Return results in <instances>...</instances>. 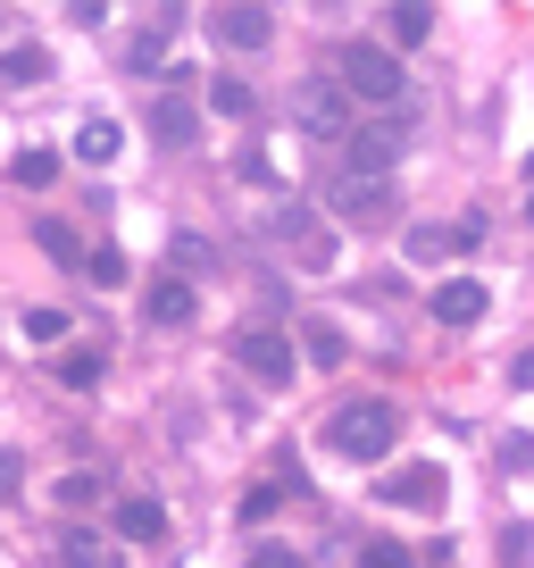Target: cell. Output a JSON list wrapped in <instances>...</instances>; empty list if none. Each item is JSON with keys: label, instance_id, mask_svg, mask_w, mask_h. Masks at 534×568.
Here are the masks:
<instances>
[{"label": "cell", "instance_id": "1", "mask_svg": "<svg viewBox=\"0 0 534 568\" xmlns=\"http://www.w3.org/2000/svg\"><path fill=\"white\" fill-rule=\"evenodd\" d=\"M326 444H335L342 460H384V452L401 444V409L376 402V393L368 402H342L335 418H326Z\"/></svg>", "mask_w": 534, "mask_h": 568}, {"label": "cell", "instance_id": "2", "mask_svg": "<svg viewBox=\"0 0 534 568\" xmlns=\"http://www.w3.org/2000/svg\"><path fill=\"white\" fill-rule=\"evenodd\" d=\"M326 210L351 217V226H384V217L401 210V184H392V176H359V168H335V176H326Z\"/></svg>", "mask_w": 534, "mask_h": 568}, {"label": "cell", "instance_id": "3", "mask_svg": "<svg viewBox=\"0 0 534 568\" xmlns=\"http://www.w3.org/2000/svg\"><path fill=\"white\" fill-rule=\"evenodd\" d=\"M342 92H359L368 109H392L401 101V59L384 42H342Z\"/></svg>", "mask_w": 534, "mask_h": 568}, {"label": "cell", "instance_id": "4", "mask_svg": "<svg viewBox=\"0 0 534 568\" xmlns=\"http://www.w3.org/2000/svg\"><path fill=\"white\" fill-rule=\"evenodd\" d=\"M292 118L318 142H351V101H342V84H326V75H301V84H292Z\"/></svg>", "mask_w": 534, "mask_h": 568}, {"label": "cell", "instance_id": "5", "mask_svg": "<svg viewBox=\"0 0 534 568\" xmlns=\"http://www.w3.org/2000/svg\"><path fill=\"white\" fill-rule=\"evenodd\" d=\"M234 359H243V368L259 376L267 393H285V385H292V343L276 335V326H259V318H250L243 335H234Z\"/></svg>", "mask_w": 534, "mask_h": 568}, {"label": "cell", "instance_id": "6", "mask_svg": "<svg viewBox=\"0 0 534 568\" xmlns=\"http://www.w3.org/2000/svg\"><path fill=\"white\" fill-rule=\"evenodd\" d=\"M151 142H160V151H193V142H201V101L184 84L151 101Z\"/></svg>", "mask_w": 534, "mask_h": 568}, {"label": "cell", "instance_id": "7", "mask_svg": "<svg viewBox=\"0 0 534 568\" xmlns=\"http://www.w3.org/2000/svg\"><path fill=\"white\" fill-rule=\"evenodd\" d=\"M376 494H384V501H401V510H418V518H434V510L451 501V477H443L434 460H418V468H401L392 485H376Z\"/></svg>", "mask_w": 534, "mask_h": 568}, {"label": "cell", "instance_id": "8", "mask_svg": "<svg viewBox=\"0 0 534 568\" xmlns=\"http://www.w3.org/2000/svg\"><path fill=\"white\" fill-rule=\"evenodd\" d=\"M342 168H359V176H392V168H401V125H351Z\"/></svg>", "mask_w": 534, "mask_h": 568}, {"label": "cell", "instance_id": "9", "mask_svg": "<svg viewBox=\"0 0 534 568\" xmlns=\"http://www.w3.org/2000/svg\"><path fill=\"white\" fill-rule=\"evenodd\" d=\"M226 51H267V34H276V18H267L259 0H234V9H217V26H209Z\"/></svg>", "mask_w": 534, "mask_h": 568}, {"label": "cell", "instance_id": "10", "mask_svg": "<svg viewBox=\"0 0 534 568\" xmlns=\"http://www.w3.org/2000/svg\"><path fill=\"white\" fill-rule=\"evenodd\" d=\"M434 318H443V326H476V318H484V284H476V276L434 284Z\"/></svg>", "mask_w": 534, "mask_h": 568}, {"label": "cell", "instance_id": "11", "mask_svg": "<svg viewBox=\"0 0 534 568\" xmlns=\"http://www.w3.org/2000/svg\"><path fill=\"white\" fill-rule=\"evenodd\" d=\"M384 34H392V51H418L434 34V9L427 0H401V9H384Z\"/></svg>", "mask_w": 534, "mask_h": 568}, {"label": "cell", "instance_id": "12", "mask_svg": "<svg viewBox=\"0 0 534 568\" xmlns=\"http://www.w3.org/2000/svg\"><path fill=\"white\" fill-rule=\"evenodd\" d=\"M193 310H201V293H193L184 276H160V284H151V318H160V326H184Z\"/></svg>", "mask_w": 534, "mask_h": 568}, {"label": "cell", "instance_id": "13", "mask_svg": "<svg viewBox=\"0 0 534 568\" xmlns=\"http://www.w3.org/2000/svg\"><path fill=\"white\" fill-rule=\"evenodd\" d=\"M117 535H125V544H160V535H167V510H160L151 494H134V501L117 510Z\"/></svg>", "mask_w": 534, "mask_h": 568}, {"label": "cell", "instance_id": "14", "mask_svg": "<svg viewBox=\"0 0 534 568\" xmlns=\"http://www.w3.org/2000/svg\"><path fill=\"white\" fill-rule=\"evenodd\" d=\"M176 18H184V9H160V26H143V34H134V51H125V68H134V75H151V68L167 59V34H176Z\"/></svg>", "mask_w": 534, "mask_h": 568}, {"label": "cell", "instance_id": "15", "mask_svg": "<svg viewBox=\"0 0 534 568\" xmlns=\"http://www.w3.org/2000/svg\"><path fill=\"white\" fill-rule=\"evenodd\" d=\"M42 75H51V51H42V42H9V51H0V84H42Z\"/></svg>", "mask_w": 534, "mask_h": 568}, {"label": "cell", "instance_id": "16", "mask_svg": "<svg viewBox=\"0 0 534 568\" xmlns=\"http://www.w3.org/2000/svg\"><path fill=\"white\" fill-rule=\"evenodd\" d=\"M117 151H125L117 125H109V118H84V134H75V160H84V168H109Z\"/></svg>", "mask_w": 534, "mask_h": 568}, {"label": "cell", "instance_id": "17", "mask_svg": "<svg viewBox=\"0 0 534 568\" xmlns=\"http://www.w3.org/2000/svg\"><path fill=\"white\" fill-rule=\"evenodd\" d=\"M301 352L318 359V368H342V359H351V343H342L335 318H309V326H301Z\"/></svg>", "mask_w": 534, "mask_h": 568}, {"label": "cell", "instance_id": "18", "mask_svg": "<svg viewBox=\"0 0 534 568\" xmlns=\"http://www.w3.org/2000/svg\"><path fill=\"white\" fill-rule=\"evenodd\" d=\"M59 560H68V568H109V544L92 527H68V535H59Z\"/></svg>", "mask_w": 534, "mask_h": 568}, {"label": "cell", "instance_id": "19", "mask_svg": "<svg viewBox=\"0 0 534 568\" xmlns=\"http://www.w3.org/2000/svg\"><path fill=\"white\" fill-rule=\"evenodd\" d=\"M9 176H18L25 193H51V184H59V151H18V168H9Z\"/></svg>", "mask_w": 534, "mask_h": 568}, {"label": "cell", "instance_id": "20", "mask_svg": "<svg viewBox=\"0 0 534 568\" xmlns=\"http://www.w3.org/2000/svg\"><path fill=\"white\" fill-rule=\"evenodd\" d=\"M34 243L51 251V260H68V267H84V243H75V226H59V217H42L34 226Z\"/></svg>", "mask_w": 534, "mask_h": 568}, {"label": "cell", "instance_id": "21", "mask_svg": "<svg viewBox=\"0 0 534 568\" xmlns=\"http://www.w3.org/2000/svg\"><path fill=\"white\" fill-rule=\"evenodd\" d=\"M209 109H217V118H250V84L217 75V84H209Z\"/></svg>", "mask_w": 534, "mask_h": 568}, {"label": "cell", "instance_id": "22", "mask_svg": "<svg viewBox=\"0 0 534 568\" xmlns=\"http://www.w3.org/2000/svg\"><path fill=\"white\" fill-rule=\"evenodd\" d=\"M59 385H75V393L101 385V359H92V352H68V359H59Z\"/></svg>", "mask_w": 534, "mask_h": 568}, {"label": "cell", "instance_id": "23", "mask_svg": "<svg viewBox=\"0 0 534 568\" xmlns=\"http://www.w3.org/2000/svg\"><path fill=\"white\" fill-rule=\"evenodd\" d=\"M59 501H68V510H84V501H101V477H92V468H75V477H59Z\"/></svg>", "mask_w": 534, "mask_h": 568}, {"label": "cell", "instance_id": "24", "mask_svg": "<svg viewBox=\"0 0 534 568\" xmlns=\"http://www.w3.org/2000/svg\"><path fill=\"white\" fill-rule=\"evenodd\" d=\"M443 251H460V243H451V226H418L410 234V260H443Z\"/></svg>", "mask_w": 534, "mask_h": 568}, {"label": "cell", "instance_id": "25", "mask_svg": "<svg viewBox=\"0 0 534 568\" xmlns=\"http://www.w3.org/2000/svg\"><path fill=\"white\" fill-rule=\"evenodd\" d=\"M243 568H309V551H292V544H259Z\"/></svg>", "mask_w": 534, "mask_h": 568}, {"label": "cell", "instance_id": "26", "mask_svg": "<svg viewBox=\"0 0 534 568\" xmlns=\"http://www.w3.org/2000/svg\"><path fill=\"white\" fill-rule=\"evenodd\" d=\"M359 568H418L401 544H359Z\"/></svg>", "mask_w": 534, "mask_h": 568}, {"label": "cell", "instance_id": "27", "mask_svg": "<svg viewBox=\"0 0 534 568\" xmlns=\"http://www.w3.org/2000/svg\"><path fill=\"white\" fill-rule=\"evenodd\" d=\"M167 251H176V267H217V251L201 243V234H176V243H167Z\"/></svg>", "mask_w": 534, "mask_h": 568}, {"label": "cell", "instance_id": "28", "mask_svg": "<svg viewBox=\"0 0 534 568\" xmlns=\"http://www.w3.org/2000/svg\"><path fill=\"white\" fill-rule=\"evenodd\" d=\"M25 335H34V343H59V335H68V318H59V310H25Z\"/></svg>", "mask_w": 534, "mask_h": 568}, {"label": "cell", "instance_id": "29", "mask_svg": "<svg viewBox=\"0 0 534 568\" xmlns=\"http://www.w3.org/2000/svg\"><path fill=\"white\" fill-rule=\"evenodd\" d=\"M84 267H92V284H125V260H117V251H84Z\"/></svg>", "mask_w": 534, "mask_h": 568}, {"label": "cell", "instance_id": "30", "mask_svg": "<svg viewBox=\"0 0 534 568\" xmlns=\"http://www.w3.org/2000/svg\"><path fill=\"white\" fill-rule=\"evenodd\" d=\"M18 477H25V460H18V452H0V501L18 494Z\"/></svg>", "mask_w": 534, "mask_h": 568}, {"label": "cell", "instance_id": "31", "mask_svg": "<svg viewBox=\"0 0 534 568\" xmlns=\"http://www.w3.org/2000/svg\"><path fill=\"white\" fill-rule=\"evenodd\" d=\"M526 226H534V184H526Z\"/></svg>", "mask_w": 534, "mask_h": 568}]
</instances>
